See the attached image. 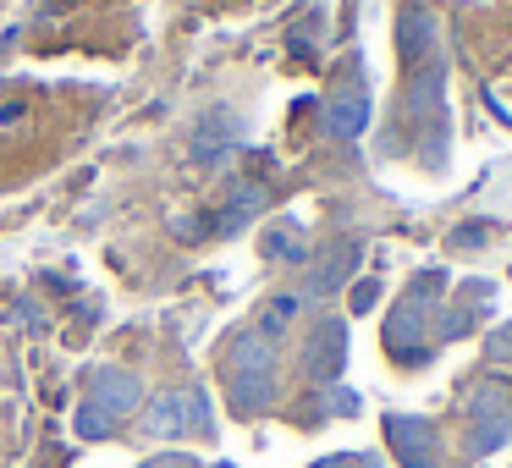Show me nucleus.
Instances as JSON below:
<instances>
[{"label":"nucleus","instance_id":"f257e3e1","mask_svg":"<svg viewBox=\"0 0 512 468\" xmlns=\"http://www.w3.org/2000/svg\"><path fill=\"white\" fill-rule=\"evenodd\" d=\"M303 364H309L314 380H336V375H342V364H347V325L342 320H320V325H314Z\"/></svg>","mask_w":512,"mask_h":468},{"label":"nucleus","instance_id":"f03ea898","mask_svg":"<svg viewBox=\"0 0 512 468\" xmlns=\"http://www.w3.org/2000/svg\"><path fill=\"white\" fill-rule=\"evenodd\" d=\"M435 45H441V23H435L424 6H402V12H397V50H402V61L419 67Z\"/></svg>","mask_w":512,"mask_h":468},{"label":"nucleus","instance_id":"7ed1b4c3","mask_svg":"<svg viewBox=\"0 0 512 468\" xmlns=\"http://www.w3.org/2000/svg\"><path fill=\"white\" fill-rule=\"evenodd\" d=\"M386 435H391V446H397L402 468H435V463H430L435 430H430L424 419H397V413H391V419H386Z\"/></svg>","mask_w":512,"mask_h":468},{"label":"nucleus","instance_id":"20e7f679","mask_svg":"<svg viewBox=\"0 0 512 468\" xmlns=\"http://www.w3.org/2000/svg\"><path fill=\"white\" fill-rule=\"evenodd\" d=\"M138 397H144V391H138V380L127 375V369H100V375H94V386H89V402H94V408H105L111 419L133 413Z\"/></svg>","mask_w":512,"mask_h":468},{"label":"nucleus","instance_id":"39448f33","mask_svg":"<svg viewBox=\"0 0 512 468\" xmlns=\"http://www.w3.org/2000/svg\"><path fill=\"white\" fill-rule=\"evenodd\" d=\"M320 127H325V138H358V133L369 127V100H364L358 89L331 94V105H325Z\"/></svg>","mask_w":512,"mask_h":468},{"label":"nucleus","instance_id":"423d86ee","mask_svg":"<svg viewBox=\"0 0 512 468\" xmlns=\"http://www.w3.org/2000/svg\"><path fill=\"white\" fill-rule=\"evenodd\" d=\"M353 265H358V243H331L325 248V259H320V270H314V281H309V298H325V292H336L347 276H353Z\"/></svg>","mask_w":512,"mask_h":468},{"label":"nucleus","instance_id":"0eeeda50","mask_svg":"<svg viewBox=\"0 0 512 468\" xmlns=\"http://www.w3.org/2000/svg\"><path fill=\"white\" fill-rule=\"evenodd\" d=\"M226 364H232V380H265L270 375V342L259 331H243L232 342V358H226Z\"/></svg>","mask_w":512,"mask_h":468},{"label":"nucleus","instance_id":"6e6552de","mask_svg":"<svg viewBox=\"0 0 512 468\" xmlns=\"http://www.w3.org/2000/svg\"><path fill=\"white\" fill-rule=\"evenodd\" d=\"M188 391H160L155 402H149V413H144V430L149 435H182L188 430Z\"/></svg>","mask_w":512,"mask_h":468},{"label":"nucleus","instance_id":"1a4fd4ad","mask_svg":"<svg viewBox=\"0 0 512 468\" xmlns=\"http://www.w3.org/2000/svg\"><path fill=\"white\" fill-rule=\"evenodd\" d=\"M386 342L397 347V353H408V358H419V347H424V309L419 303H402L397 314L386 320Z\"/></svg>","mask_w":512,"mask_h":468},{"label":"nucleus","instance_id":"9d476101","mask_svg":"<svg viewBox=\"0 0 512 468\" xmlns=\"http://www.w3.org/2000/svg\"><path fill=\"white\" fill-rule=\"evenodd\" d=\"M441 78H446L441 67H424L419 78H413V89H408V111L413 116H435V105H441Z\"/></svg>","mask_w":512,"mask_h":468},{"label":"nucleus","instance_id":"9b49d317","mask_svg":"<svg viewBox=\"0 0 512 468\" xmlns=\"http://www.w3.org/2000/svg\"><path fill=\"white\" fill-rule=\"evenodd\" d=\"M507 435H512V413H507V419H479V430L468 435V452L485 457V452H496V446L507 441Z\"/></svg>","mask_w":512,"mask_h":468},{"label":"nucleus","instance_id":"f8f14e48","mask_svg":"<svg viewBox=\"0 0 512 468\" xmlns=\"http://www.w3.org/2000/svg\"><path fill=\"white\" fill-rule=\"evenodd\" d=\"M111 413H105V408H94V402H83V408H78V435H83V441H105V435H111Z\"/></svg>","mask_w":512,"mask_h":468},{"label":"nucleus","instance_id":"ddd939ff","mask_svg":"<svg viewBox=\"0 0 512 468\" xmlns=\"http://www.w3.org/2000/svg\"><path fill=\"white\" fill-rule=\"evenodd\" d=\"M468 408H474L479 419H485V413H490V419H507V386H496V380H490V386H479Z\"/></svg>","mask_w":512,"mask_h":468},{"label":"nucleus","instance_id":"4468645a","mask_svg":"<svg viewBox=\"0 0 512 468\" xmlns=\"http://www.w3.org/2000/svg\"><path fill=\"white\" fill-rule=\"evenodd\" d=\"M292 314H298V298H276V303H270V320H265V331H259V336H265V342H270V336H281Z\"/></svg>","mask_w":512,"mask_h":468},{"label":"nucleus","instance_id":"2eb2a0df","mask_svg":"<svg viewBox=\"0 0 512 468\" xmlns=\"http://www.w3.org/2000/svg\"><path fill=\"white\" fill-rule=\"evenodd\" d=\"M254 210H265V188L237 193V199H232V221H226V226H243V215H254Z\"/></svg>","mask_w":512,"mask_h":468},{"label":"nucleus","instance_id":"dca6fc26","mask_svg":"<svg viewBox=\"0 0 512 468\" xmlns=\"http://www.w3.org/2000/svg\"><path fill=\"white\" fill-rule=\"evenodd\" d=\"M375 298H380V287H375V281H358V287H353V314H364Z\"/></svg>","mask_w":512,"mask_h":468},{"label":"nucleus","instance_id":"f3484780","mask_svg":"<svg viewBox=\"0 0 512 468\" xmlns=\"http://www.w3.org/2000/svg\"><path fill=\"white\" fill-rule=\"evenodd\" d=\"M331 413H358V391L336 386V391H331Z\"/></svg>","mask_w":512,"mask_h":468},{"label":"nucleus","instance_id":"a211bd4d","mask_svg":"<svg viewBox=\"0 0 512 468\" xmlns=\"http://www.w3.org/2000/svg\"><path fill=\"white\" fill-rule=\"evenodd\" d=\"M265 254H281V259H298V243H287V237H265Z\"/></svg>","mask_w":512,"mask_h":468},{"label":"nucleus","instance_id":"6ab92c4d","mask_svg":"<svg viewBox=\"0 0 512 468\" xmlns=\"http://www.w3.org/2000/svg\"><path fill=\"white\" fill-rule=\"evenodd\" d=\"M468 331V314H446L441 320V336H463Z\"/></svg>","mask_w":512,"mask_h":468},{"label":"nucleus","instance_id":"aec40b11","mask_svg":"<svg viewBox=\"0 0 512 468\" xmlns=\"http://www.w3.org/2000/svg\"><path fill=\"white\" fill-rule=\"evenodd\" d=\"M490 353H496V358H507V353H512V325H507V331L490 336Z\"/></svg>","mask_w":512,"mask_h":468},{"label":"nucleus","instance_id":"412c9836","mask_svg":"<svg viewBox=\"0 0 512 468\" xmlns=\"http://www.w3.org/2000/svg\"><path fill=\"white\" fill-rule=\"evenodd\" d=\"M149 468H193L188 457H160V463H149Z\"/></svg>","mask_w":512,"mask_h":468},{"label":"nucleus","instance_id":"4be33fe9","mask_svg":"<svg viewBox=\"0 0 512 468\" xmlns=\"http://www.w3.org/2000/svg\"><path fill=\"white\" fill-rule=\"evenodd\" d=\"M320 468H353V457H325Z\"/></svg>","mask_w":512,"mask_h":468},{"label":"nucleus","instance_id":"5701e85b","mask_svg":"<svg viewBox=\"0 0 512 468\" xmlns=\"http://www.w3.org/2000/svg\"><path fill=\"white\" fill-rule=\"evenodd\" d=\"M215 468H232V463H215Z\"/></svg>","mask_w":512,"mask_h":468}]
</instances>
